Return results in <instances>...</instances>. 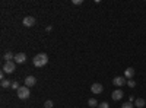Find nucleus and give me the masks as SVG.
Segmentation results:
<instances>
[{"label": "nucleus", "mask_w": 146, "mask_h": 108, "mask_svg": "<svg viewBox=\"0 0 146 108\" xmlns=\"http://www.w3.org/2000/svg\"><path fill=\"white\" fill-rule=\"evenodd\" d=\"M36 83V79L34 78V76H27L25 78V86H28V88H31V86H34Z\"/></svg>", "instance_id": "obj_9"}, {"label": "nucleus", "mask_w": 146, "mask_h": 108, "mask_svg": "<svg viewBox=\"0 0 146 108\" xmlns=\"http://www.w3.org/2000/svg\"><path fill=\"white\" fill-rule=\"evenodd\" d=\"M133 107H135L133 102H124L123 105H121V108H133Z\"/></svg>", "instance_id": "obj_15"}, {"label": "nucleus", "mask_w": 146, "mask_h": 108, "mask_svg": "<svg viewBox=\"0 0 146 108\" xmlns=\"http://www.w3.org/2000/svg\"><path fill=\"white\" fill-rule=\"evenodd\" d=\"M91 91H92V93H96V95H100V93H102V91H104V88H102V85L101 83H94V85L91 86Z\"/></svg>", "instance_id": "obj_7"}, {"label": "nucleus", "mask_w": 146, "mask_h": 108, "mask_svg": "<svg viewBox=\"0 0 146 108\" xmlns=\"http://www.w3.org/2000/svg\"><path fill=\"white\" fill-rule=\"evenodd\" d=\"M16 93H18V98H19V99H28L29 95H31L28 86H21V88L16 91Z\"/></svg>", "instance_id": "obj_2"}, {"label": "nucleus", "mask_w": 146, "mask_h": 108, "mask_svg": "<svg viewBox=\"0 0 146 108\" xmlns=\"http://www.w3.org/2000/svg\"><path fill=\"white\" fill-rule=\"evenodd\" d=\"M22 23H23V27L31 28V27H34V25H35V18H34V16H27V18H23Z\"/></svg>", "instance_id": "obj_4"}, {"label": "nucleus", "mask_w": 146, "mask_h": 108, "mask_svg": "<svg viewBox=\"0 0 146 108\" xmlns=\"http://www.w3.org/2000/svg\"><path fill=\"white\" fill-rule=\"evenodd\" d=\"M88 105H89L91 108H94V107H96V105H98V101H96L95 98H91V99L88 101Z\"/></svg>", "instance_id": "obj_14"}, {"label": "nucleus", "mask_w": 146, "mask_h": 108, "mask_svg": "<svg viewBox=\"0 0 146 108\" xmlns=\"http://www.w3.org/2000/svg\"><path fill=\"white\" fill-rule=\"evenodd\" d=\"M127 86H130V88H135V86H136V82L133 80V79H129V80H127Z\"/></svg>", "instance_id": "obj_16"}, {"label": "nucleus", "mask_w": 146, "mask_h": 108, "mask_svg": "<svg viewBox=\"0 0 146 108\" xmlns=\"http://www.w3.org/2000/svg\"><path fill=\"white\" fill-rule=\"evenodd\" d=\"M15 69H16V63L15 62H6L3 64V72L7 73V75H12L15 72Z\"/></svg>", "instance_id": "obj_3"}, {"label": "nucleus", "mask_w": 146, "mask_h": 108, "mask_svg": "<svg viewBox=\"0 0 146 108\" xmlns=\"http://www.w3.org/2000/svg\"><path fill=\"white\" fill-rule=\"evenodd\" d=\"M113 83H114L115 86H118V88H120V86L126 85L127 82H126V78H124V76H117V78H114V79H113Z\"/></svg>", "instance_id": "obj_6"}, {"label": "nucleus", "mask_w": 146, "mask_h": 108, "mask_svg": "<svg viewBox=\"0 0 146 108\" xmlns=\"http://www.w3.org/2000/svg\"><path fill=\"white\" fill-rule=\"evenodd\" d=\"M12 83H13L12 80H9V79H3L0 85H2V88H5V89H6V88H12Z\"/></svg>", "instance_id": "obj_12"}, {"label": "nucleus", "mask_w": 146, "mask_h": 108, "mask_svg": "<svg viewBox=\"0 0 146 108\" xmlns=\"http://www.w3.org/2000/svg\"><path fill=\"white\" fill-rule=\"evenodd\" d=\"M135 101V97H133V95H130V98H129V102H133Z\"/></svg>", "instance_id": "obj_21"}, {"label": "nucleus", "mask_w": 146, "mask_h": 108, "mask_svg": "<svg viewBox=\"0 0 146 108\" xmlns=\"http://www.w3.org/2000/svg\"><path fill=\"white\" fill-rule=\"evenodd\" d=\"M98 108H110V105H108V102H101V104H98Z\"/></svg>", "instance_id": "obj_18"}, {"label": "nucleus", "mask_w": 146, "mask_h": 108, "mask_svg": "<svg viewBox=\"0 0 146 108\" xmlns=\"http://www.w3.org/2000/svg\"><path fill=\"white\" fill-rule=\"evenodd\" d=\"M135 105H136L137 108H143V107L146 105V101H145L143 98H137V99H135Z\"/></svg>", "instance_id": "obj_11"}, {"label": "nucleus", "mask_w": 146, "mask_h": 108, "mask_svg": "<svg viewBox=\"0 0 146 108\" xmlns=\"http://www.w3.org/2000/svg\"><path fill=\"white\" fill-rule=\"evenodd\" d=\"M123 97H124V92L121 91V89H115V91L111 93V98H113L114 101H120Z\"/></svg>", "instance_id": "obj_8"}, {"label": "nucleus", "mask_w": 146, "mask_h": 108, "mask_svg": "<svg viewBox=\"0 0 146 108\" xmlns=\"http://www.w3.org/2000/svg\"><path fill=\"white\" fill-rule=\"evenodd\" d=\"M0 79H2V80L5 79V72H2V73H0Z\"/></svg>", "instance_id": "obj_22"}, {"label": "nucleus", "mask_w": 146, "mask_h": 108, "mask_svg": "<svg viewBox=\"0 0 146 108\" xmlns=\"http://www.w3.org/2000/svg\"><path fill=\"white\" fill-rule=\"evenodd\" d=\"M5 60H6V62H13V60H15L13 53H12V51H7V53L5 54Z\"/></svg>", "instance_id": "obj_13"}, {"label": "nucleus", "mask_w": 146, "mask_h": 108, "mask_svg": "<svg viewBox=\"0 0 146 108\" xmlns=\"http://www.w3.org/2000/svg\"><path fill=\"white\" fill-rule=\"evenodd\" d=\"M83 0H73V5H82Z\"/></svg>", "instance_id": "obj_20"}, {"label": "nucleus", "mask_w": 146, "mask_h": 108, "mask_svg": "<svg viewBox=\"0 0 146 108\" xmlns=\"http://www.w3.org/2000/svg\"><path fill=\"white\" fill-rule=\"evenodd\" d=\"M44 108H53V101H50V99L45 101L44 102Z\"/></svg>", "instance_id": "obj_17"}, {"label": "nucleus", "mask_w": 146, "mask_h": 108, "mask_svg": "<svg viewBox=\"0 0 146 108\" xmlns=\"http://www.w3.org/2000/svg\"><path fill=\"white\" fill-rule=\"evenodd\" d=\"M32 63L35 67H44L47 63H48V56L45 53H40V54H36L32 60Z\"/></svg>", "instance_id": "obj_1"}, {"label": "nucleus", "mask_w": 146, "mask_h": 108, "mask_svg": "<svg viewBox=\"0 0 146 108\" xmlns=\"http://www.w3.org/2000/svg\"><path fill=\"white\" fill-rule=\"evenodd\" d=\"M12 88H13V89H16V91H18V89H19L21 86H19V83H18V82H13V83H12Z\"/></svg>", "instance_id": "obj_19"}, {"label": "nucleus", "mask_w": 146, "mask_h": 108, "mask_svg": "<svg viewBox=\"0 0 146 108\" xmlns=\"http://www.w3.org/2000/svg\"><path fill=\"white\" fill-rule=\"evenodd\" d=\"M13 62L18 63V64L25 63V62H27V54H25V53H18V54H15V60H13Z\"/></svg>", "instance_id": "obj_5"}, {"label": "nucleus", "mask_w": 146, "mask_h": 108, "mask_svg": "<svg viewBox=\"0 0 146 108\" xmlns=\"http://www.w3.org/2000/svg\"><path fill=\"white\" fill-rule=\"evenodd\" d=\"M135 73H136V72H135V69H133V67H127L124 70V78L126 79H131L133 76H135Z\"/></svg>", "instance_id": "obj_10"}]
</instances>
